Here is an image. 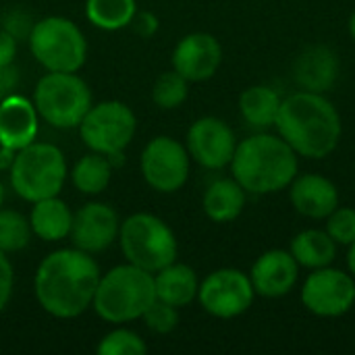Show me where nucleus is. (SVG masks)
I'll list each match as a JSON object with an SVG mask.
<instances>
[{"instance_id": "obj_1", "label": "nucleus", "mask_w": 355, "mask_h": 355, "mask_svg": "<svg viewBox=\"0 0 355 355\" xmlns=\"http://www.w3.org/2000/svg\"><path fill=\"white\" fill-rule=\"evenodd\" d=\"M100 268L83 250H58L42 260L35 272L37 304L56 318L83 314L96 295Z\"/></svg>"}, {"instance_id": "obj_2", "label": "nucleus", "mask_w": 355, "mask_h": 355, "mask_svg": "<svg viewBox=\"0 0 355 355\" xmlns=\"http://www.w3.org/2000/svg\"><path fill=\"white\" fill-rule=\"evenodd\" d=\"M277 129L295 154L306 158L329 156L341 139V116L318 92H297L281 102Z\"/></svg>"}, {"instance_id": "obj_3", "label": "nucleus", "mask_w": 355, "mask_h": 355, "mask_svg": "<svg viewBox=\"0 0 355 355\" xmlns=\"http://www.w3.org/2000/svg\"><path fill=\"white\" fill-rule=\"evenodd\" d=\"M233 179L250 193H275L293 183L297 175V154L283 139L258 133L243 139L231 160Z\"/></svg>"}, {"instance_id": "obj_4", "label": "nucleus", "mask_w": 355, "mask_h": 355, "mask_svg": "<svg viewBox=\"0 0 355 355\" xmlns=\"http://www.w3.org/2000/svg\"><path fill=\"white\" fill-rule=\"evenodd\" d=\"M154 302V275L139 266L123 264L100 277L92 306L102 320L119 324L141 318Z\"/></svg>"}, {"instance_id": "obj_5", "label": "nucleus", "mask_w": 355, "mask_h": 355, "mask_svg": "<svg viewBox=\"0 0 355 355\" xmlns=\"http://www.w3.org/2000/svg\"><path fill=\"white\" fill-rule=\"evenodd\" d=\"M8 173L17 196L40 202L60 193L67 181V162L56 146L33 141L17 152Z\"/></svg>"}, {"instance_id": "obj_6", "label": "nucleus", "mask_w": 355, "mask_h": 355, "mask_svg": "<svg viewBox=\"0 0 355 355\" xmlns=\"http://www.w3.org/2000/svg\"><path fill=\"white\" fill-rule=\"evenodd\" d=\"M119 239L127 262L152 275L177 260L175 233L154 214L129 216L119 229Z\"/></svg>"}, {"instance_id": "obj_7", "label": "nucleus", "mask_w": 355, "mask_h": 355, "mask_svg": "<svg viewBox=\"0 0 355 355\" xmlns=\"http://www.w3.org/2000/svg\"><path fill=\"white\" fill-rule=\"evenodd\" d=\"M29 48L44 69L58 73H77L87 56L85 35L64 17L37 21L29 33Z\"/></svg>"}, {"instance_id": "obj_8", "label": "nucleus", "mask_w": 355, "mask_h": 355, "mask_svg": "<svg viewBox=\"0 0 355 355\" xmlns=\"http://www.w3.org/2000/svg\"><path fill=\"white\" fill-rule=\"evenodd\" d=\"M33 104L37 114L58 129L79 127L92 108V92L75 73L50 71L37 81Z\"/></svg>"}, {"instance_id": "obj_9", "label": "nucleus", "mask_w": 355, "mask_h": 355, "mask_svg": "<svg viewBox=\"0 0 355 355\" xmlns=\"http://www.w3.org/2000/svg\"><path fill=\"white\" fill-rule=\"evenodd\" d=\"M135 127L137 121L133 110L116 100L100 102L96 106L92 104V108L79 123L83 144L89 150L106 156L123 152L131 144Z\"/></svg>"}, {"instance_id": "obj_10", "label": "nucleus", "mask_w": 355, "mask_h": 355, "mask_svg": "<svg viewBox=\"0 0 355 355\" xmlns=\"http://www.w3.org/2000/svg\"><path fill=\"white\" fill-rule=\"evenodd\" d=\"M141 175L152 189L173 193L189 177V152L173 137H154L141 152Z\"/></svg>"}, {"instance_id": "obj_11", "label": "nucleus", "mask_w": 355, "mask_h": 355, "mask_svg": "<svg viewBox=\"0 0 355 355\" xmlns=\"http://www.w3.org/2000/svg\"><path fill=\"white\" fill-rule=\"evenodd\" d=\"M254 285L248 275L237 268H220L204 279L198 289L202 308L216 318H235L254 302Z\"/></svg>"}, {"instance_id": "obj_12", "label": "nucleus", "mask_w": 355, "mask_h": 355, "mask_svg": "<svg viewBox=\"0 0 355 355\" xmlns=\"http://www.w3.org/2000/svg\"><path fill=\"white\" fill-rule=\"evenodd\" d=\"M302 302L316 316H343L355 306L354 277L329 266L316 268L304 283Z\"/></svg>"}, {"instance_id": "obj_13", "label": "nucleus", "mask_w": 355, "mask_h": 355, "mask_svg": "<svg viewBox=\"0 0 355 355\" xmlns=\"http://www.w3.org/2000/svg\"><path fill=\"white\" fill-rule=\"evenodd\" d=\"M235 148L237 141L233 129L216 116L198 119L187 131V152L206 168H223L231 164Z\"/></svg>"}, {"instance_id": "obj_14", "label": "nucleus", "mask_w": 355, "mask_h": 355, "mask_svg": "<svg viewBox=\"0 0 355 355\" xmlns=\"http://www.w3.org/2000/svg\"><path fill=\"white\" fill-rule=\"evenodd\" d=\"M121 229L116 212L108 204H87L75 216L71 225V239L77 250L96 254L112 245Z\"/></svg>"}, {"instance_id": "obj_15", "label": "nucleus", "mask_w": 355, "mask_h": 355, "mask_svg": "<svg viewBox=\"0 0 355 355\" xmlns=\"http://www.w3.org/2000/svg\"><path fill=\"white\" fill-rule=\"evenodd\" d=\"M223 60V48L218 40L210 33H189L185 35L175 52L173 67L187 81H206L210 79Z\"/></svg>"}, {"instance_id": "obj_16", "label": "nucleus", "mask_w": 355, "mask_h": 355, "mask_svg": "<svg viewBox=\"0 0 355 355\" xmlns=\"http://www.w3.org/2000/svg\"><path fill=\"white\" fill-rule=\"evenodd\" d=\"M300 275V264L285 250H270L262 254L252 266L250 281L254 291L262 297H281L287 295Z\"/></svg>"}, {"instance_id": "obj_17", "label": "nucleus", "mask_w": 355, "mask_h": 355, "mask_svg": "<svg viewBox=\"0 0 355 355\" xmlns=\"http://www.w3.org/2000/svg\"><path fill=\"white\" fill-rule=\"evenodd\" d=\"M37 135V110L23 96H8L0 100V146L23 150L33 144Z\"/></svg>"}, {"instance_id": "obj_18", "label": "nucleus", "mask_w": 355, "mask_h": 355, "mask_svg": "<svg viewBox=\"0 0 355 355\" xmlns=\"http://www.w3.org/2000/svg\"><path fill=\"white\" fill-rule=\"evenodd\" d=\"M291 202L308 218H327L339 206V191L322 175H304L291 185Z\"/></svg>"}, {"instance_id": "obj_19", "label": "nucleus", "mask_w": 355, "mask_h": 355, "mask_svg": "<svg viewBox=\"0 0 355 355\" xmlns=\"http://www.w3.org/2000/svg\"><path fill=\"white\" fill-rule=\"evenodd\" d=\"M339 75L337 54L329 46H310L295 60V79L308 92H327Z\"/></svg>"}, {"instance_id": "obj_20", "label": "nucleus", "mask_w": 355, "mask_h": 355, "mask_svg": "<svg viewBox=\"0 0 355 355\" xmlns=\"http://www.w3.org/2000/svg\"><path fill=\"white\" fill-rule=\"evenodd\" d=\"M154 285H156V297L175 308L189 306L198 297V289H200L193 268L177 262L158 270L154 277Z\"/></svg>"}, {"instance_id": "obj_21", "label": "nucleus", "mask_w": 355, "mask_h": 355, "mask_svg": "<svg viewBox=\"0 0 355 355\" xmlns=\"http://www.w3.org/2000/svg\"><path fill=\"white\" fill-rule=\"evenodd\" d=\"M31 231L44 239V241H60L71 233L73 214L69 206L54 198H46L40 202H33V210L29 214Z\"/></svg>"}, {"instance_id": "obj_22", "label": "nucleus", "mask_w": 355, "mask_h": 355, "mask_svg": "<svg viewBox=\"0 0 355 355\" xmlns=\"http://www.w3.org/2000/svg\"><path fill=\"white\" fill-rule=\"evenodd\" d=\"M245 206V189L235 179L214 181L204 193V212L214 223L235 220Z\"/></svg>"}, {"instance_id": "obj_23", "label": "nucleus", "mask_w": 355, "mask_h": 355, "mask_svg": "<svg viewBox=\"0 0 355 355\" xmlns=\"http://www.w3.org/2000/svg\"><path fill=\"white\" fill-rule=\"evenodd\" d=\"M335 254H337V243L327 231L308 229L295 235L291 241V256L295 258L300 266H306V268L316 270V268L329 266L335 260Z\"/></svg>"}, {"instance_id": "obj_24", "label": "nucleus", "mask_w": 355, "mask_h": 355, "mask_svg": "<svg viewBox=\"0 0 355 355\" xmlns=\"http://www.w3.org/2000/svg\"><path fill=\"white\" fill-rule=\"evenodd\" d=\"M279 94L268 85H252L239 98L241 116L258 129H268L277 123L279 108H281Z\"/></svg>"}, {"instance_id": "obj_25", "label": "nucleus", "mask_w": 355, "mask_h": 355, "mask_svg": "<svg viewBox=\"0 0 355 355\" xmlns=\"http://www.w3.org/2000/svg\"><path fill=\"white\" fill-rule=\"evenodd\" d=\"M135 12H137L135 0H87L85 4V15L89 23L106 31H116L127 27Z\"/></svg>"}, {"instance_id": "obj_26", "label": "nucleus", "mask_w": 355, "mask_h": 355, "mask_svg": "<svg viewBox=\"0 0 355 355\" xmlns=\"http://www.w3.org/2000/svg\"><path fill=\"white\" fill-rule=\"evenodd\" d=\"M112 175V164L100 152L83 156L73 168V183L81 193H102Z\"/></svg>"}, {"instance_id": "obj_27", "label": "nucleus", "mask_w": 355, "mask_h": 355, "mask_svg": "<svg viewBox=\"0 0 355 355\" xmlns=\"http://www.w3.org/2000/svg\"><path fill=\"white\" fill-rule=\"evenodd\" d=\"M31 239L29 220L15 210L0 208V252L10 254L23 250Z\"/></svg>"}, {"instance_id": "obj_28", "label": "nucleus", "mask_w": 355, "mask_h": 355, "mask_svg": "<svg viewBox=\"0 0 355 355\" xmlns=\"http://www.w3.org/2000/svg\"><path fill=\"white\" fill-rule=\"evenodd\" d=\"M187 79L183 75H179L177 71H166L162 73L152 89V98L156 102V106L164 108V110H173L177 106H181L187 100Z\"/></svg>"}, {"instance_id": "obj_29", "label": "nucleus", "mask_w": 355, "mask_h": 355, "mask_svg": "<svg viewBox=\"0 0 355 355\" xmlns=\"http://www.w3.org/2000/svg\"><path fill=\"white\" fill-rule=\"evenodd\" d=\"M146 352L148 345L144 343V339L127 329H116L108 333L98 345L100 355H144Z\"/></svg>"}, {"instance_id": "obj_30", "label": "nucleus", "mask_w": 355, "mask_h": 355, "mask_svg": "<svg viewBox=\"0 0 355 355\" xmlns=\"http://www.w3.org/2000/svg\"><path fill=\"white\" fill-rule=\"evenodd\" d=\"M327 233L335 243L352 245L355 241V208H335L329 214Z\"/></svg>"}, {"instance_id": "obj_31", "label": "nucleus", "mask_w": 355, "mask_h": 355, "mask_svg": "<svg viewBox=\"0 0 355 355\" xmlns=\"http://www.w3.org/2000/svg\"><path fill=\"white\" fill-rule=\"evenodd\" d=\"M141 318H144V322H146V327H148L150 331L160 333V335L171 333V331L177 327V322H179L177 308L171 306V304H166V302H162V300H158V297H156V302L144 312Z\"/></svg>"}, {"instance_id": "obj_32", "label": "nucleus", "mask_w": 355, "mask_h": 355, "mask_svg": "<svg viewBox=\"0 0 355 355\" xmlns=\"http://www.w3.org/2000/svg\"><path fill=\"white\" fill-rule=\"evenodd\" d=\"M12 283H15L12 264L8 262V258L4 256V252H0V310H2V308L8 304V300H10Z\"/></svg>"}, {"instance_id": "obj_33", "label": "nucleus", "mask_w": 355, "mask_h": 355, "mask_svg": "<svg viewBox=\"0 0 355 355\" xmlns=\"http://www.w3.org/2000/svg\"><path fill=\"white\" fill-rule=\"evenodd\" d=\"M129 25H133L135 33L141 37H152L158 31V19H156V15L148 12V10L135 12Z\"/></svg>"}, {"instance_id": "obj_34", "label": "nucleus", "mask_w": 355, "mask_h": 355, "mask_svg": "<svg viewBox=\"0 0 355 355\" xmlns=\"http://www.w3.org/2000/svg\"><path fill=\"white\" fill-rule=\"evenodd\" d=\"M17 85H19V71H17V67L12 62L10 64H0V100L12 96Z\"/></svg>"}, {"instance_id": "obj_35", "label": "nucleus", "mask_w": 355, "mask_h": 355, "mask_svg": "<svg viewBox=\"0 0 355 355\" xmlns=\"http://www.w3.org/2000/svg\"><path fill=\"white\" fill-rule=\"evenodd\" d=\"M17 56V40L8 29H0V64H10Z\"/></svg>"}, {"instance_id": "obj_36", "label": "nucleus", "mask_w": 355, "mask_h": 355, "mask_svg": "<svg viewBox=\"0 0 355 355\" xmlns=\"http://www.w3.org/2000/svg\"><path fill=\"white\" fill-rule=\"evenodd\" d=\"M15 156H17V150L0 146V171H10V166L15 162Z\"/></svg>"}, {"instance_id": "obj_37", "label": "nucleus", "mask_w": 355, "mask_h": 355, "mask_svg": "<svg viewBox=\"0 0 355 355\" xmlns=\"http://www.w3.org/2000/svg\"><path fill=\"white\" fill-rule=\"evenodd\" d=\"M347 264H349V270H352V277L355 279V241L349 245V254H347Z\"/></svg>"}, {"instance_id": "obj_38", "label": "nucleus", "mask_w": 355, "mask_h": 355, "mask_svg": "<svg viewBox=\"0 0 355 355\" xmlns=\"http://www.w3.org/2000/svg\"><path fill=\"white\" fill-rule=\"evenodd\" d=\"M349 33H352V37L355 40V12L352 15V19H349Z\"/></svg>"}, {"instance_id": "obj_39", "label": "nucleus", "mask_w": 355, "mask_h": 355, "mask_svg": "<svg viewBox=\"0 0 355 355\" xmlns=\"http://www.w3.org/2000/svg\"><path fill=\"white\" fill-rule=\"evenodd\" d=\"M2 202H4V187H2V181H0V206H2Z\"/></svg>"}]
</instances>
